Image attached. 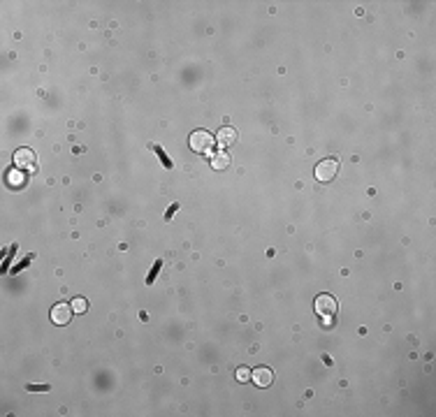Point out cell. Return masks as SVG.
<instances>
[{"label": "cell", "instance_id": "7", "mask_svg": "<svg viewBox=\"0 0 436 417\" xmlns=\"http://www.w3.org/2000/svg\"><path fill=\"white\" fill-rule=\"evenodd\" d=\"M216 141L220 144V146H232L234 141H237V130L230 128V125H225V128L218 130V137Z\"/></svg>", "mask_w": 436, "mask_h": 417}, {"label": "cell", "instance_id": "12", "mask_svg": "<svg viewBox=\"0 0 436 417\" xmlns=\"http://www.w3.org/2000/svg\"><path fill=\"white\" fill-rule=\"evenodd\" d=\"M86 308H88V302H86L84 297H74V299H72V311H74V313H86Z\"/></svg>", "mask_w": 436, "mask_h": 417}, {"label": "cell", "instance_id": "5", "mask_svg": "<svg viewBox=\"0 0 436 417\" xmlns=\"http://www.w3.org/2000/svg\"><path fill=\"white\" fill-rule=\"evenodd\" d=\"M72 304H65V302H58L56 306H52V322L54 325H68L70 322V318H72Z\"/></svg>", "mask_w": 436, "mask_h": 417}, {"label": "cell", "instance_id": "10", "mask_svg": "<svg viewBox=\"0 0 436 417\" xmlns=\"http://www.w3.org/2000/svg\"><path fill=\"white\" fill-rule=\"evenodd\" d=\"M7 183H10V186L14 188V190H16V188H24L26 186V176H24V174L21 172H7Z\"/></svg>", "mask_w": 436, "mask_h": 417}, {"label": "cell", "instance_id": "13", "mask_svg": "<svg viewBox=\"0 0 436 417\" xmlns=\"http://www.w3.org/2000/svg\"><path fill=\"white\" fill-rule=\"evenodd\" d=\"M234 376H237L239 383H248L250 380V369L248 366H239L237 371H234Z\"/></svg>", "mask_w": 436, "mask_h": 417}, {"label": "cell", "instance_id": "4", "mask_svg": "<svg viewBox=\"0 0 436 417\" xmlns=\"http://www.w3.org/2000/svg\"><path fill=\"white\" fill-rule=\"evenodd\" d=\"M14 167H16V169H24V172H35V167H38V155L32 153L30 148H19V151H14Z\"/></svg>", "mask_w": 436, "mask_h": 417}, {"label": "cell", "instance_id": "16", "mask_svg": "<svg viewBox=\"0 0 436 417\" xmlns=\"http://www.w3.org/2000/svg\"><path fill=\"white\" fill-rule=\"evenodd\" d=\"M26 390L28 392H49L52 387L49 385H26Z\"/></svg>", "mask_w": 436, "mask_h": 417}, {"label": "cell", "instance_id": "14", "mask_svg": "<svg viewBox=\"0 0 436 417\" xmlns=\"http://www.w3.org/2000/svg\"><path fill=\"white\" fill-rule=\"evenodd\" d=\"M179 209H181V206L176 204V202H174V204H170V209L165 211V220H172V216H174L176 211H179Z\"/></svg>", "mask_w": 436, "mask_h": 417}, {"label": "cell", "instance_id": "1", "mask_svg": "<svg viewBox=\"0 0 436 417\" xmlns=\"http://www.w3.org/2000/svg\"><path fill=\"white\" fill-rule=\"evenodd\" d=\"M190 148L195 153H204V155H212L214 153V146H216V137L209 135L206 130H195L188 139Z\"/></svg>", "mask_w": 436, "mask_h": 417}, {"label": "cell", "instance_id": "6", "mask_svg": "<svg viewBox=\"0 0 436 417\" xmlns=\"http://www.w3.org/2000/svg\"><path fill=\"white\" fill-rule=\"evenodd\" d=\"M250 380H253L258 387H270L272 383H274V371H272L270 366H256V369L250 371Z\"/></svg>", "mask_w": 436, "mask_h": 417}, {"label": "cell", "instance_id": "3", "mask_svg": "<svg viewBox=\"0 0 436 417\" xmlns=\"http://www.w3.org/2000/svg\"><path fill=\"white\" fill-rule=\"evenodd\" d=\"M336 172H339V158H325V160H320L316 165L314 174L320 183H330L336 176Z\"/></svg>", "mask_w": 436, "mask_h": 417}, {"label": "cell", "instance_id": "15", "mask_svg": "<svg viewBox=\"0 0 436 417\" xmlns=\"http://www.w3.org/2000/svg\"><path fill=\"white\" fill-rule=\"evenodd\" d=\"M30 262H32V255H28L26 260H24V262L19 264V267H14V269H12V274H19V271H21V269H26V267H28V264H30Z\"/></svg>", "mask_w": 436, "mask_h": 417}, {"label": "cell", "instance_id": "11", "mask_svg": "<svg viewBox=\"0 0 436 417\" xmlns=\"http://www.w3.org/2000/svg\"><path fill=\"white\" fill-rule=\"evenodd\" d=\"M162 269V260H156L154 267H151V271H148V276H146V285H154L156 278H158V274H160Z\"/></svg>", "mask_w": 436, "mask_h": 417}, {"label": "cell", "instance_id": "8", "mask_svg": "<svg viewBox=\"0 0 436 417\" xmlns=\"http://www.w3.org/2000/svg\"><path fill=\"white\" fill-rule=\"evenodd\" d=\"M230 162H232V158H230V153H225V151L212 153V167L218 169V172H225V169L230 167Z\"/></svg>", "mask_w": 436, "mask_h": 417}, {"label": "cell", "instance_id": "9", "mask_svg": "<svg viewBox=\"0 0 436 417\" xmlns=\"http://www.w3.org/2000/svg\"><path fill=\"white\" fill-rule=\"evenodd\" d=\"M148 148H151V151H154V153L158 155V160L162 162V167H165V169H172L174 162H172V158H170V155L165 153V148L158 146V144H148Z\"/></svg>", "mask_w": 436, "mask_h": 417}, {"label": "cell", "instance_id": "2", "mask_svg": "<svg viewBox=\"0 0 436 417\" xmlns=\"http://www.w3.org/2000/svg\"><path fill=\"white\" fill-rule=\"evenodd\" d=\"M314 306H316V313L320 315L325 322H332L336 311H339V304H336V299L332 295H318Z\"/></svg>", "mask_w": 436, "mask_h": 417}]
</instances>
